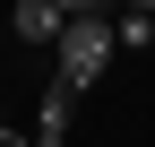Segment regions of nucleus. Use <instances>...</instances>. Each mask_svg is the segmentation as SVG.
Segmentation results:
<instances>
[{"label": "nucleus", "instance_id": "obj_1", "mask_svg": "<svg viewBox=\"0 0 155 147\" xmlns=\"http://www.w3.org/2000/svg\"><path fill=\"white\" fill-rule=\"evenodd\" d=\"M112 52H121L112 17H69V26H61V43H52V78L86 95V87H95V78L112 69Z\"/></svg>", "mask_w": 155, "mask_h": 147}, {"label": "nucleus", "instance_id": "obj_2", "mask_svg": "<svg viewBox=\"0 0 155 147\" xmlns=\"http://www.w3.org/2000/svg\"><path fill=\"white\" fill-rule=\"evenodd\" d=\"M61 26H69V9H61V0H9V35H17V43H61Z\"/></svg>", "mask_w": 155, "mask_h": 147}, {"label": "nucleus", "instance_id": "obj_3", "mask_svg": "<svg viewBox=\"0 0 155 147\" xmlns=\"http://www.w3.org/2000/svg\"><path fill=\"white\" fill-rule=\"evenodd\" d=\"M69 121H78V87L52 78V87H43V104H35V130H61V138H69Z\"/></svg>", "mask_w": 155, "mask_h": 147}, {"label": "nucleus", "instance_id": "obj_4", "mask_svg": "<svg viewBox=\"0 0 155 147\" xmlns=\"http://www.w3.org/2000/svg\"><path fill=\"white\" fill-rule=\"evenodd\" d=\"M112 35H121V52H155V9H121Z\"/></svg>", "mask_w": 155, "mask_h": 147}, {"label": "nucleus", "instance_id": "obj_5", "mask_svg": "<svg viewBox=\"0 0 155 147\" xmlns=\"http://www.w3.org/2000/svg\"><path fill=\"white\" fill-rule=\"evenodd\" d=\"M61 9H69V17H112L121 0H61Z\"/></svg>", "mask_w": 155, "mask_h": 147}, {"label": "nucleus", "instance_id": "obj_6", "mask_svg": "<svg viewBox=\"0 0 155 147\" xmlns=\"http://www.w3.org/2000/svg\"><path fill=\"white\" fill-rule=\"evenodd\" d=\"M0 147H35V130H9V121H0Z\"/></svg>", "mask_w": 155, "mask_h": 147}, {"label": "nucleus", "instance_id": "obj_7", "mask_svg": "<svg viewBox=\"0 0 155 147\" xmlns=\"http://www.w3.org/2000/svg\"><path fill=\"white\" fill-rule=\"evenodd\" d=\"M35 147H69V138H61V130H35Z\"/></svg>", "mask_w": 155, "mask_h": 147}, {"label": "nucleus", "instance_id": "obj_8", "mask_svg": "<svg viewBox=\"0 0 155 147\" xmlns=\"http://www.w3.org/2000/svg\"><path fill=\"white\" fill-rule=\"evenodd\" d=\"M121 9H155V0H121Z\"/></svg>", "mask_w": 155, "mask_h": 147}]
</instances>
